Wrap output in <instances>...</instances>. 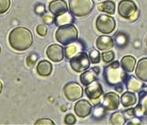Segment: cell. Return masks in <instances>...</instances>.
I'll use <instances>...</instances> for the list:
<instances>
[{
    "instance_id": "obj_34",
    "label": "cell",
    "mask_w": 147,
    "mask_h": 125,
    "mask_svg": "<svg viewBox=\"0 0 147 125\" xmlns=\"http://www.w3.org/2000/svg\"><path fill=\"white\" fill-rule=\"evenodd\" d=\"M64 122L66 124H75L76 122V118L74 114H67L64 119Z\"/></svg>"
},
{
    "instance_id": "obj_36",
    "label": "cell",
    "mask_w": 147,
    "mask_h": 125,
    "mask_svg": "<svg viewBox=\"0 0 147 125\" xmlns=\"http://www.w3.org/2000/svg\"><path fill=\"white\" fill-rule=\"evenodd\" d=\"M36 60H37V55L35 53H32V54H30L28 58V64L29 66H33L36 63Z\"/></svg>"
},
{
    "instance_id": "obj_3",
    "label": "cell",
    "mask_w": 147,
    "mask_h": 125,
    "mask_svg": "<svg viewBox=\"0 0 147 125\" xmlns=\"http://www.w3.org/2000/svg\"><path fill=\"white\" fill-rule=\"evenodd\" d=\"M55 38L62 45H67L77 41L78 30L72 23L60 26L55 33Z\"/></svg>"
},
{
    "instance_id": "obj_31",
    "label": "cell",
    "mask_w": 147,
    "mask_h": 125,
    "mask_svg": "<svg viewBox=\"0 0 147 125\" xmlns=\"http://www.w3.org/2000/svg\"><path fill=\"white\" fill-rule=\"evenodd\" d=\"M11 5V0H0V14H3L8 11Z\"/></svg>"
},
{
    "instance_id": "obj_27",
    "label": "cell",
    "mask_w": 147,
    "mask_h": 125,
    "mask_svg": "<svg viewBox=\"0 0 147 125\" xmlns=\"http://www.w3.org/2000/svg\"><path fill=\"white\" fill-rule=\"evenodd\" d=\"M114 53L113 51H104L103 53L101 54V58L102 60L105 62V63H111L112 61H113L114 59Z\"/></svg>"
},
{
    "instance_id": "obj_7",
    "label": "cell",
    "mask_w": 147,
    "mask_h": 125,
    "mask_svg": "<svg viewBox=\"0 0 147 125\" xmlns=\"http://www.w3.org/2000/svg\"><path fill=\"white\" fill-rule=\"evenodd\" d=\"M91 61L90 59V57L87 53L81 51L78 54H76L75 57H73L71 59H69V64L71 68L77 73L83 72L90 68Z\"/></svg>"
},
{
    "instance_id": "obj_21",
    "label": "cell",
    "mask_w": 147,
    "mask_h": 125,
    "mask_svg": "<svg viewBox=\"0 0 147 125\" xmlns=\"http://www.w3.org/2000/svg\"><path fill=\"white\" fill-rule=\"evenodd\" d=\"M97 74L96 72L94 71L92 68L91 69H87L85 71H83L82 73V75L80 76V80H81V82L82 83V85L84 86H87L89 85L90 83H91L93 81L97 80Z\"/></svg>"
},
{
    "instance_id": "obj_11",
    "label": "cell",
    "mask_w": 147,
    "mask_h": 125,
    "mask_svg": "<svg viewBox=\"0 0 147 125\" xmlns=\"http://www.w3.org/2000/svg\"><path fill=\"white\" fill-rule=\"evenodd\" d=\"M46 55L50 60L53 62H60L65 57L64 48L59 45H51L46 49Z\"/></svg>"
},
{
    "instance_id": "obj_19",
    "label": "cell",
    "mask_w": 147,
    "mask_h": 125,
    "mask_svg": "<svg viewBox=\"0 0 147 125\" xmlns=\"http://www.w3.org/2000/svg\"><path fill=\"white\" fill-rule=\"evenodd\" d=\"M136 96L133 91H126L121 97V103L122 104V106L124 107H129L134 106L136 103Z\"/></svg>"
},
{
    "instance_id": "obj_22",
    "label": "cell",
    "mask_w": 147,
    "mask_h": 125,
    "mask_svg": "<svg viewBox=\"0 0 147 125\" xmlns=\"http://www.w3.org/2000/svg\"><path fill=\"white\" fill-rule=\"evenodd\" d=\"M74 22V18H73V14L70 13H65L59 16H55V25L56 26H63V25H67V24H70Z\"/></svg>"
},
{
    "instance_id": "obj_37",
    "label": "cell",
    "mask_w": 147,
    "mask_h": 125,
    "mask_svg": "<svg viewBox=\"0 0 147 125\" xmlns=\"http://www.w3.org/2000/svg\"><path fill=\"white\" fill-rule=\"evenodd\" d=\"M141 123H142L141 120L136 116H135V117H133V118H131L129 121L126 122V124H128V125L129 124H141Z\"/></svg>"
},
{
    "instance_id": "obj_17",
    "label": "cell",
    "mask_w": 147,
    "mask_h": 125,
    "mask_svg": "<svg viewBox=\"0 0 147 125\" xmlns=\"http://www.w3.org/2000/svg\"><path fill=\"white\" fill-rule=\"evenodd\" d=\"M36 71L41 76H48L52 72V65L46 59L40 60L36 66Z\"/></svg>"
},
{
    "instance_id": "obj_15",
    "label": "cell",
    "mask_w": 147,
    "mask_h": 125,
    "mask_svg": "<svg viewBox=\"0 0 147 125\" xmlns=\"http://www.w3.org/2000/svg\"><path fill=\"white\" fill-rule=\"evenodd\" d=\"M82 45L80 43V42H74L72 44H69L66 46V48L64 49V53H65V57L66 59H67L68 60L71 59L73 57H75L76 54H78L81 51H82Z\"/></svg>"
},
{
    "instance_id": "obj_16",
    "label": "cell",
    "mask_w": 147,
    "mask_h": 125,
    "mask_svg": "<svg viewBox=\"0 0 147 125\" xmlns=\"http://www.w3.org/2000/svg\"><path fill=\"white\" fill-rule=\"evenodd\" d=\"M136 75L141 81L147 82V58H143L138 62L136 68Z\"/></svg>"
},
{
    "instance_id": "obj_35",
    "label": "cell",
    "mask_w": 147,
    "mask_h": 125,
    "mask_svg": "<svg viewBox=\"0 0 147 125\" xmlns=\"http://www.w3.org/2000/svg\"><path fill=\"white\" fill-rule=\"evenodd\" d=\"M35 124L36 125H40V124H55V122L52 120L48 119V118H42V119L37 120L35 122Z\"/></svg>"
},
{
    "instance_id": "obj_20",
    "label": "cell",
    "mask_w": 147,
    "mask_h": 125,
    "mask_svg": "<svg viewBox=\"0 0 147 125\" xmlns=\"http://www.w3.org/2000/svg\"><path fill=\"white\" fill-rule=\"evenodd\" d=\"M136 59L130 55L124 56L121 60V68L127 73H132L134 68H136Z\"/></svg>"
},
{
    "instance_id": "obj_4",
    "label": "cell",
    "mask_w": 147,
    "mask_h": 125,
    "mask_svg": "<svg viewBox=\"0 0 147 125\" xmlns=\"http://www.w3.org/2000/svg\"><path fill=\"white\" fill-rule=\"evenodd\" d=\"M93 7V0H69V11L73 16L77 18H82L90 14Z\"/></svg>"
},
{
    "instance_id": "obj_43",
    "label": "cell",
    "mask_w": 147,
    "mask_h": 125,
    "mask_svg": "<svg viewBox=\"0 0 147 125\" xmlns=\"http://www.w3.org/2000/svg\"><path fill=\"white\" fill-rule=\"evenodd\" d=\"M0 53H1V47H0Z\"/></svg>"
},
{
    "instance_id": "obj_23",
    "label": "cell",
    "mask_w": 147,
    "mask_h": 125,
    "mask_svg": "<svg viewBox=\"0 0 147 125\" xmlns=\"http://www.w3.org/2000/svg\"><path fill=\"white\" fill-rule=\"evenodd\" d=\"M98 9L100 12H104L107 14L112 15L115 13V4L113 1H111V0H107V1L100 3L98 5Z\"/></svg>"
},
{
    "instance_id": "obj_18",
    "label": "cell",
    "mask_w": 147,
    "mask_h": 125,
    "mask_svg": "<svg viewBox=\"0 0 147 125\" xmlns=\"http://www.w3.org/2000/svg\"><path fill=\"white\" fill-rule=\"evenodd\" d=\"M126 87L130 91L139 92L144 87L143 81H141L139 78H136L135 76H129L126 80Z\"/></svg>"
},
{
    "instance_id": "obj_41",
    "label": "cell",
    "mask_w": 147,
    "mask_h": 125,
    "mask_svg": "<svg viewBox=\"0 0 147 125\" xmlns=\"http://www.w3.org/2000/svg\"><path fill=\"white\" fill-rule=\"evenodd\" d=\"M2 91H3V83H2L1 81H0V94H1Z\"/></svg>"
},
{
    "instance_id": "obj_2",
    "label": "cell",
    "mask_w": 147,
    "mask_h": 125,
    "mask_svg": "<svg viewBox=\"0 0 147 125\" xmlns=\"http://www.w3.org/2000/svg\"><path fill=\"white\" fill-rule=\"evenodd\" d=\"M126 73L127 72L121 68L119 61H112L111 64L105 68L104 77L108 85L116 86L126 80Z\"/></svg>"
},
{
    "instance_id": "obj_26",
    "label": "cell",
    "mask_w": 147,
    "mask_h": 125,
    "mask_svg": "<svg viewBox=\"0 0 147 125\" xmlns=\"http://www.w3.org/2000/svg\"><path fill=\"white\" fill-rule=\"evenodd\" d=\"M106 108H105L102 105H96L94 109L92 110V116L95 119L100 120L105 117L106 116Z\"/></svg>"
},
{
    "instance_id": "obj_10",
    "label": "cell",
    "mask_w": 147,
    "mask_h": 125,
    "mask_svg": "<svg viewBox=\"0 0 147 125\" xmlns=\"http://www.w3.org/2000/svg\"><path fill=\"white\" fill-rule=\"evenodd\" d=\"M92 105L90 101L86 99H80L78 100L75 107H74V111L76 114L80 118H85L89 116L90 114H92Z\"/></svg>"
},
{
    "instance_id": "obj_40",
    "label": "cell",
    "mask_w": 147,
    "mask_h": 125,
    "mask_svg": "<svg viewBox=\"0 0 147 125\" xmlns=\"http://www.w3.org/2000/svg\"><path fill=\"white\" fill-rule=\"evenodd\" d=\"M92 69L96 72V74H97V75H98L99 73H100V68H99L98 67H93V68H92Z\"/></svg>"
},
{
    "instance_id": "obj_6",
    "label": "cell",
    "mask_w": 147,
    "mask_h": 125,
    "mask_svg": "<svg viewBox=\"0 0 147 125\" xmlns=\"http://www.w3.org/2000/svg\"><path fill=\"white\" fill-rule=\"evenodd\" d=\"M116 27L115 20L107 14H100L96 20V28L98 32L108 35L112 33Z\"/></svg>"
},
{
    "instance_id": "obj_30",
    "label": "cell",
    "mask_w": 147,
    "mask_h": 125,
    "mask_svg": "<svg viewBox=\"0 0 147 125\" xmlns=\"http://www.w3.org/2000/svg\"><path fill=\"white\" fill-rule=\"evenodd\" d=\"M42 20H43V22H44V23L45 24H46V25H51V24H52V23H54V22H55V17H54V15L52 14L51 13V14H43V16H42Z\"/></svg>"
},
{
    "instance_id": "obj_33",
    "label": "cell",
    "mask_w": 147,
    "mask_h": 125,
    "mask_svg": "<svg viewBox=\"0 0 147 125\" xmlns=\"http://www.w3.org/2000/svg\"><path fill=\"white\" fill-rule=\"evenodd\" d=\"M34 11L36 14L38 15H43L44 14H45V6L44 4H37L35 5V8H34Z\"/></svg>"
},
{
    "instance_id": "obj_5",
    "label": "cell",
    "mask_w": 147,
    "mask_h": 125,
    "mask_svg": "<svg viewBox=\"0 0 147 125\" xmlns=\"http://www.w3.org/2000/svg\"><path fill=\"white\" fill-rule=\"evenodd\" d=\"M118 14L124 19L136 20L138 15V6L132 0H121L118 5Z\"/></svg>"
},
{
    "instance_id": "obj_29",
    "label": "cell",
    "mask_w": 147,
    "mask_h": 125,
    "mask_svg": "<svg viewBox=\"0 0 147 125\" xmlns=\"http://www.w3.org/2000/svg\"><path fill=\"white\" fill-rule=\"evenodd\" d=\"M138 106L142 109L144 116H147V92H144L140 98V102Z\"/></svg>"
},
{
    "instance_id": "obj_12",
    "label": "cell",
    "mask_w": 147,
    "mask_h": 125,
    "mask_svg": "<svg viewBox=\"0 0 147 125\" xmlns=\"http://www.w3.org/2000/svg\"><path fill=\"white\" fill-rule=\"evenodd\" d=\"M85 93L90 100L98 99L103 95V87L101 83L98 80L93 81L91 83L86 86Z\"/></svg>"
},
{
    "instance_id": "obj_24",
    "label": "cell",
    "mask_w": 147,
    "mask_h": 125,
    "mask_svg": "<svg viewBox=\"0 0 147 125\" xmlns=\"http://www.w3.org/2000/svg\"><path fill=\"white\" fill-rule=\"evenodd\" d=\"M110 123L113 125H122L126 123V116L123 112H114L110 116Z\"/></svg>"
},
{
    "instance_id": "obj_28",
    "label": "cell",
    "mask_w": 147,
    "mask_h": 125,
    "mask_svg": "<svg viewBox=\"0 0 147 125\" xmlns=\"http://www.w3.org/2000/svg\"><path fill=\"white\" fill-rule=\"evenodd\" d=\"M89 57H90L91 63L93 64H97L100 61V53L96 49H91L89 51Z\"/></svg>"
},
{
    "instance_id": "obj_25",
    "label": "cell",
    "mask_w": 147,
    "mask_h": 125,
    "mask_svg": "<svg viewBox=\"0 0 147 125\" xmlns=\"http://www.w3.org/2000/svg\"><path fill=\"white\" fill-rule=\"evenodd\" d=\"M113 42L117 45V46L123 48L128 45L129 38L128 36L123 32H118L117 34H115L113 37Z\"/></svg>"
},
{
    "instance_id": "obj_8",
    "label": "cell",
    "mask_w": 147,
    "mask_h": 125,
    "mask_svg": "<svg viewBox=\"0 0 147 125\" xmlns=\"http://www.w3.org/2000/svg\"><path fill=\"white\" fill-rule=\"evenodd\" d=\"M63 92L66 99L69 101H76L82 98L83 89L76 82H69L63 88Z\"/></svg>"
},
{
    "instance_id": "obj_14",
    "label": "cell",
    "mask_w": 147,
    "mask_h": 125,
    "mask_svg": "<svg viewBox=\"0 0 147 125\" xmlns=\"http://www.w3.org/2000/svg\"><path fill=\"white\" fill-rule=\"evenodd\" d=\"M114 42L111 36L103 35L98 37L96 40V46L100 51H109L113 47Z\"/></svg>"
},
{
    "instance_id": "obj_42",
    "label": "cell",
    "mask_w": 147,
    "mask_h": 125,
    "mask_svg": "<svg viewBox=\"0 0 147 125\" xmlns=\"http://www.w3.org/2000/svg\"><path fill=\"white\" fill-rule=\"evenodd\" d=\"M145 44H146V47H147V37H146V42H145Z\"/></svg>"
},
{
    "instance_id": "obj_13",
    "label": "cell",
    "mask_w": 147,
    "mask_h": 125,
    "mask_svg": "<svg viewBox=\"0 0 147 125\" xmlns=\"http://www.w3.org/2000/svg\"><path fill=\"white\" fill-rule=\"evenodd\" d=\"M49 11L54 16H59L68 11V6L65 0H53L49 4Z\"/></svg>"
},
{
    "instance_id": "obj_1",
    "label": "cell",
    "mask_w": 147,
    "mask_h": 125,
    "mask_svg": "<svg viewBox=\"0 0 147 125\" xmlns=\"http://www.w3.org/2000/svg\"><path fill=\"white\" fill-rule=\"evenodd\" d=\"M8 42L13 50L24 51L32 45L33 34L27 28L17 27L9 33Z\"/></svg>"
},
{
    "instance_id": "obj_32",
    "label": "cell",
    "mask_w": 147,
    "mask_h": 125,
    "mask_svg": "<svg viewBox=\"0 0 147 125\" xmlns=\"http://www.w3.org/2000/svg\"><path fill=\"white\" fill-rule=\"evenodd\" d=\"M36 32L40 36H45L48 32V28L46 25L45 24H40L36 27Z\"/></svg>"
},
{
    "instance_id": "obj_39",
    "label": "cell",
    "mask_w": 147,
    "mask_h": 125,
    "mask_svg": "<svg viewBox=\"0 0 147 125\" xmlns=\"http://www.w3.org/2000/svg\"><path fill=\"white\" fill-rule=\"evenodd\" d=\"M115 90H116V91H118V92H122L123 91V85L121 84V83H120V84L115 86Z\"/></svg>"
},
{
    "instance_id": "obj_9",
    "label": "cell",
    "mask_w": 147,
    "mask_h": 125,
    "mask_svg": "<svg viewBox=\"0 0 147 125\" xmlns=\"http://www.w3.org/2000/svg\"><path fill=\"white\" fill-rule=\"evenodd\" d=\"M121 104V97L115 92H108L105 94L103 100H102V106L106 108L107 111H113L116 110L120 107Z\"/></svg>"
},
{
    "instance_id": "obj_38",
    "label": "cell",
    "mask_w": 147,
    "mask_h": 125,
    "mask_svg": "<svg viewBox=\"0 0 147 125\" xmlns=\"http://www.w3.org/2000/svg\"><path fill=\"white\" fill-rule=\"evenodd\" d=\"M124 114L126 118H129V119H131L133 117H135V112H134V109H128L124 112Z\"/></svg>"
}]
</instances>
